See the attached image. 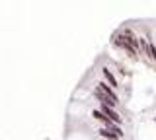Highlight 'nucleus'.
Listing matches in <instances>:
<instances>
[{"label":"nucleus","instance_id":"nucleus-7","mask_svg":"<svg viewBox=\"0 0 156 140\" xmlns=\"http://www.w3.org/2000/svg\"><path fill=\"white\" fill-rule=\"evenodd\" d=\"M146 53H148L150 59L156 62V47H154V43H148V47H146Z\"/></svg>","mask_w":156,"mask_h":140},{"label":"nucleus","instance_id":"nucleus-1","mask_svg":"<svg viewBox=\"0 0 156 140\" xmlns=\"http://www.w3.org/2000/svg\"><path fill=\"white\" fill-rule=\"evenodd\" d=\"M113 43H115L117 47H121L123 51H127V53H129V56H133V59L136 56V51H135L133 47H131L129 43H127V41L123 39V35H113Z\"/></svg>","mask_w":156,"mask_h":140},{"label":"nucleus","instance_id":"nucleus-5","mask_svg":"<svg viewBox=\"0 0 156 140\" xmlns=\"http://www.w3.org/2000/svg\"><path fill=\"white\" fill-rule=\"evenodd\" d=\"M98 134H100V136H104L105 140H119L121 136H119V134H115V132H111V130L109 128H104V127H101L100 130H98Z\"/></svg>","mask_w":156,"mask_h":140},{"label":"nucleus","instance_id":"nucleus-3","mask_svg":"<svg viewBox=\"0 0 156 140\" xmlns=\"http://www.w3.org/2000/svg\"><path fill=\"white\" fill-rule=\"evenodd\" d=\"M92 117H94L96 121H100V123L104 125V128H111V127H113V125H115V123H111V121L107 119V117H105L104 113H101L100 109H94V111H92Z\"/></svg>","mask_w":156,"mask_h":140},{"label":"nucleus","instance_id":"nucleus-4","mask_svg":"<svg viewBox=\"0 0 156 140\" xmlns=\"http://www.w3.org/2000/svg\"><path fill=\"white\" fill-rule=\"evenodd\" d=\"M94 95H96V99H100V103H101V105H109V107H115V105H117L115 101H111L105 94H101V91L98 90V88L94 90Z\"/></svg>","mask_w":156,"mask_h":140},{"label":"nucleus","instance_id":"nucleus-2","mask_svg":"<svg viewBox=\"0 0 156 140\" xmlns=\"http://www.w3.org/2000/svg\"><path fill=\"white\" fill-rule=\"evenodd\" d=\"M98 90H100L101 94H105L107 97H109L111 101H115V103L119 101V97H117V94L113 91V88H111L109 84H105V82H100V84H98Z\"/></svg>","mask_w":156,"mask_h":140},{"label":"nucleus","instance_id":"nucleus-8","mask_svg":"<svg viewBox=\"0 0 156 140\" xmlns=\"http://www.w3.org/2000/svg\"><path fill=\"white\" fill-rule=\"evenodd\" d=\"M154 121H156V117H154Z\"/></svg>","mask_w":156,"mask_h":140},{"label":"nucleus","instance_id":"nucleus-6","mask_svg":"<svg viewBox=\"0 0 156 140\" xmlns=\"http://www.w3.org/2000/svg\"><path fill=\"white\" fill-rule=\"evenodd\" d=\"M101 74L105 76V80L109 82L111 88H117V86H119V84H117V78H115L113 74H111V70H109V68H101Z\"/></svg>","mask_w":156,"mask_h":140}]
</instances>
